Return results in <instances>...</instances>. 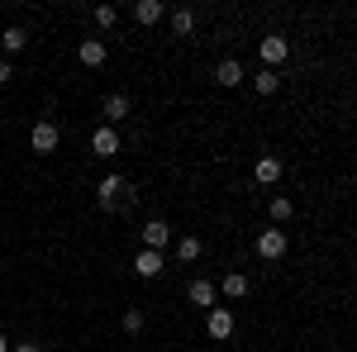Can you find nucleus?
<instances>
[{
  "mask_svg": "<svg viewBox=\"0 0 357 352\" xmlns=\"http://www.w3.org/2000/svg\"><path fill=\"white\" fill-rule=\"evenodd\" d=\"M286 247H291L286 229H262V234H257V257H262V262H281Z\"/></svg>",
  "mask_w": 357,
  "mask_h": 352,
  "instance_id": "1",
  "label": "nucleus"
},
{
  "mask_svg": "<svg viewBox=\"0 0 357 352\" xmlns=\"http://www.w3.org/2000/svg\"><path fill=\"white\" fill-rule=\"evenodd\" d=\"M57 143H62V129H57L53 119H38V124L29 129V148H33V153H57Z\"/></svg>",
  "mask_w": 357,
  "mask_h": 352,
  "instance_id": "2",
  "label": "nucleus"
},
{
  "mask_svg": "<svg viewBox=\"0 0 357 352\" xmlns=\"http://www.w3.org/2000/svg\"><path fill=\"white\" fill-rule=\"evenodd\" d=\"M257 53H262V67H267V72H276V67L291 57V43H286L281 33H267V38L257 43Z\"/></svg>",
  "mask_w": 357,
  "mask_h": 352,
  "instance_id": "3",
  "label": "nucleus"
},
{
  "mask_svg": "<svg viewBox=\"0 0 357 352\" xmlns=\"http://www.w3.org/2000/svg\"><path fill=\"white\" fill-rule=\"evenodd\" d=\"M205 333H210V338H234V309H229V305H215V309H210V319H205Z\"/></svg>",
  "mask_w": 357,
  "mask_h": 352,
  "instance_id": "4",
  "label": "nucleus"
},
{
  "mask_svg": "<svg viewBox=\"0 0 357 352\" xmlns=\"http://www.w3.org/2000/svg\"><path fill=\"white\" fill-rule=\"evenodd\" d=\"M167 243H172V224H167V219H148V224H143V247H148V252H162Z\"/></svg>",
  "mask_w": 357,
  "mask_h": 352,
  "instance_id": "5",
  "label": "nucleus"
},
{
  "mask_svg": "<svg viewBox=\"0 0 357 352\" xmlns=\"http://www.w3.org/2000/svg\"><path fill=\"white\" fill-rule=\"evenodd\" d=\"M105 57H110L105 38H82V43H77V62H82V67H105Z\"/></svg>",
  "mask_w": 357,
  "mask_h": 352,
  "instance_id": "6",
  "label": "nucleus"
},
{
  "mask_svg": "<svg viewBox=\"0 0 357 352\" xmlns=\"http://www.w3.org/2000/svg\"><path fill=\"white\" fill-rule=\"evenodd\" d=\"M124 190H129V181H124V176H105V181L96 186V200H100V210H114V205L124 200Z\"/></svg>",
  "mask_w": 357,
  "mask_h": 352,
  "instance_id": "7",
  "label": "nucleus"
},
{
  "mask_svg": "<svg viewBox=\"0 0 357 352\" xmlns=\"http://www.w3.org/2000/svg\"><path fill=\"white\" fill-rule=\"evenodd\" d=\"M91 153H96V158H114V153H119V134H114L110 124H100V129L91 134Z\"/></svg>",
  "mask_w": 357,
  "mask_h": 352,
  "instance_id": "8",
  "label": "nucleus"
},
{
  "mask_svg": "<svg viewBox=\"0 0 357 352\" xmlns=\"http://www.w3.org/2000/svg\"><path fill=\"white\" fill-rule=\"evenodd\" d=\"M134 271L143 276V281H153V276H162V271H167V257H162V252H148V247H143V252L134 257Z\"/></svg>",
  "mask_w": 357,
  "mask_h": 352,
  "instance_id": "9",
  "label": "nucleus"
},
{
  "mask_svg": "<svg viewBox=\"0 0 357 352\" xmlns=\"http://www.w3.org/2000/svg\"><path fill=\"white\" fill-rule=\"evenodd\" d=\"M215 296H220V286H215V281H191V286H186V300L200 305V309H215Z\"/></svg>",
  "mask_w": 357,
  "mask_h": 352,
  "instance_id": "10",
  "label": "nucleus"
},
{
  "mask_svg": "<svg viewBox=\"0 0 357 352\" xmlns=\"http://www.w3.org/2000/svg\"><path fill=\"white\" fill-rule=\"evenodd\" d=\"M100 114L110 119V129H114V124H119V119L129 114V95H124V91H110V95L100 100Z\"/></svg>",
  "mask_w": 357,
  "mask_h": 352,
  "instance_id": "11",
  "label": "nucleus"
},
{
  "mask_svg": "<svg viewBox=\"0 0 357 352\" xmlns=\"http://www.w3.org/2000/svg\"><path fill=\"white\" fill-rule=\"evenodd\" d=\"M252 176H257V186H276L281 181V158H257V167H252Z\"/></svg>",
  "mask_w": 357,
  "mask_h": 352,
  "instance_id": "12",
  "label": "nucleus"
},
{
  "mask_svg": "<svg viewBox=\"0 0 357 352\" xmlns=\"http://www.w3.org/2000/svg\"><path fill=\"white\" fill-rule=\"evenodd\" d=\"M172 252H176V262H195V257L205 252V243H200L195 234H186V238H172Z\"/></svg>",
  "mask_w": 357,
  "mask_h": 352,
  "instance_id": "13",
  "label": "nucleus"
},
{
  "mask_svg": "<svg viewBox=\"0 0 357 352\" xmlns=\"http://www.w3.org/2000/svg\"><path fill=\"white\" fill-rule=\"evenodd\" d=\"M220 296L224 300H243L248 296V276H243V271H229V276L220 281Z\"/></svg>",
  "mask_w": 357,
  "mask_h": 352,
  "instance_id": "14",
  "label": "nucleus"
},
{
  "mask_svg": "<svg viewBox=\"0 0 357 352\" xmlns=\"http://www.w3.org/2000/svg\"><path fill=\"white\" fill-rule=\"evenodd\" d=\"M162 15H167L162 0H138V5H134V20H138V24H158Z\"/></svg>",
  "mask_w": 357,
  "mask_h": 352,
  "instance_id": "15",
  "label": "nucleus"
},
{
  "mask_svg": "<svg viewBox=\"0 0 357 352\" xmlns=\"http://www.w3.org/2000/svg\"><path fill=\"white\" fill-rule=\"evenodd\" d=\"M215 82H220V86H229V91H234V86L243 82V67H238L234 57H224L220 67H215Z\"/></svg>",
  "mask_w": 357,
  "mask_h": 352,
  "instance_id": "16",
  "label": "nucleus"
},
{
  "mask_svg": "<svg viewBox=\"0 0 357 352\" xmlns=\"http://www.w3.org/2000/svg\"><path fill=\"white\" fill-rule=\"evenodd\" d=\"M172 33H176V38H186V33H195V10H191V5L172 10Z\"/></svg>",
  "mask_w": 357,
  "mask_h": 352,
  "instance_id": "17",
  "label": "nucleus"
},
{
  "mask_svg": "<svg viewBox=\"0 0 357 352\" xmlns=\"http://www.w3.org/2000/svg\"><path fill=\"white\" fill-rule=\"evenodd\" d=\"M0 48H5V53H24V48H29V33L20 24H10L5 33H0Z\"/></svg>",
  "mask_w": 357,
  "mask_h": 352,
  "instance_id": "18",
  "label": "nucleus"
},
{
  "mask_svg": "<svg viewBox=\"0 0 357 352\" xmlns=\"http://www.w3.org/2000/svg\"><path fill=\"white\" fill-rule=\"evenodd\" d=\"M276 86H281V77H276V72H267V67L252 77V91H257V95H276Z\"/></svg>",
  "mask_w": 357,
  "mask_h": 352,
  "instance_id": "19",
  "label": "nucleus"
},
{
  "mask_svg": "<svg viewBox=\"0 0 357 352\" xmlns=\"http://www.w3.org/2000/svg\"><path fill=\"white\" fill-rule=\"evenodd\" d=\"M267 215H272V224H286V219L296 215V205H291V200H286V195H276L272 205H267Z\"/></svg>",
  "mask_w": 357,
  "mask_h": 352,
  "instance_id": "20",
  "label": "nucleus"
},
{
  "mask_svg": "<svg viewBox=\"0 0 357 352\" xmlns=\"http://www.w3.org/2000/svg\"><path fill=\"white\" fill-rule=\"evenodd\" d=\"M143 328H148V314H143V309H124V333H143Z\"/></svg>",
  "mask_w": 357,
  "mask_h": 352,
  "instance_id": "21",
  "label": "nucleus"
},
{
  "mask_svg": "<svg viewBox=\"0 0 357 352\" xmlns=\"http://www.w3.org/2000/svg\"><path fill=\"white\" fill-rule=\"evenodd\" d=\"M96 24L114 29V24H119V10H114V5H96Z\"/></svg>",
  "mask_w": 357,
  "mask_h": 352,
  "instance_id": "22",
  "label": "nucleus"
},
{
  "mask_svg": "<svg viewBox=\"0 0 357 352\" xmlns=\"http://www.w3.org/2000/svg\"><path fill=\"white\" fill-rule=\"evenodd\" d=\"M10 77H15V67H10V62H5V57H0V86L10 82Z\"/></svg>",
  "mask_w": 357,
  "mask_h": 352,
  "instance_id": "23",
  "label": "nucleus"
},
{
  "mask_svg": "<svg viewBox=\"0 0 357 352\" xmlns=\"http://www.w3.org/2000/svg\"><path fill=\"white\" fill-rule=\"evenodd\" d=\"M10 352H43V348H38V343H15Z\"/></svg>",
  "mask_w": 357,
  "mask_h": 352,
  "instance_id": "24",
  "label": "nucleus"
},
{
  "mask_svg": "<svg viewBox=\"0 0 357 352\" xmlns=\"http://www.w3.org/2000/svg\"><path fill=\"white\" fill-rule=\"evenodd\" d=\"M0 352H10V343H5V338H0Z\"/></svg>",
  "mask_w": 357,
  "mask_h": 352,
  "instance_id": "25",
  "label": "nucleus"
}]
</instances>
